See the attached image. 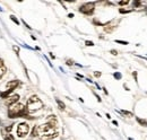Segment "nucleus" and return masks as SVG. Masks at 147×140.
<instances>
[{
    "label": "nucleus",
    "instance_id": "nucleus-11",
    "mask_svg": "<svg viewBox=\"0 0 147 140\" xmlns=\"http://www.w3.org/2000/svg\"><path fill=\"white\" fill-rule=\"evenodd\" d=\"M57 103H58V105H59L60 110H65V107H66L65 103H62V102H61V101H59V100H57Z\"/></svg>",
    "mask_w": 147,
    "mask_h": 140
},
{
    "label": "nucleus",
    "instance_id": "nucleus-1",
    "mask_svg": "<svg viewBox=\"0 0 147 140\" xmlns=\"http://www.w3.org/2000/svg\"><path fill=\"white\" fill-rule=\"evenodd\" d=\"M28 114V111L26 106L22 103H16L15 105L10 106L8 110V116L14 119V118H20V116H26Z\"/></svg>",
    "mask_w": 147,
    "mask_h": 140
},
{
    "label": "nucleus",
    "instance_id": "nucleus-5",
    "mask_svg": "<svg viewBox=\"0 0 147 140\" xmlns=\"http://www.w3.org/2000/svg\"><path fill=\"white\" fill-rule=\"evenodd\" d=\"M18 101H19L18 94H13V95H9V96L6 97V100H5V104L10 107V106L15 105L16 103H18Z\"/></svg>",
    "mask_w": 147,
    "mask_h": 140
},
{
    "label": "nucleus",
    "instance_id": "nucleus-2",
    "mask_svg": "<svg viewBox=\"0 0 147 140\" xmlns=\"http://www.w3.org/2000/svg\"><path fill=\"white\" fill-rule=\"evenodd\" d=\"M42 106H43L42 101L37 97L36 95H33V96H31V97L28 98L27 104H26V108H27V111H28V113H30V112L38 111L40 108H42Z\"/></svg>",
    "mask_w": 147,
    "mask_h": 140
},
{
    "label": "nucleus",
    "instance_id": "nucleus-14",
    "mask_svg": "<svg viewBox=\"0 0 147 140\" xmlns=\"http://www.w3.org/2000/svg\"><path fill=\"white\" fill-rule=\"evenodd\" d=\"M129 1H120L119 2V5H121V6H125V5H128Z\"/></svg>",
    "mask_w": 147,
    "mask_h": 140
},
{
    "label": "nucleus",
    "instance_id": "nucleus-9",
    "mask_svg": "<svg viewBox=\"0 0 147 140\" xmlns=\"http://www.w3.org/2000/svg\"><path fill=\"white\" fill-rule=\"evenodd\" d=\"M137 121H138V123H140L142 125H144V127H147V121H146V120H143V119H139V118H137Z\"/></svg>",
    "mask_w": 147,
    "mask_h": 140
},
{
    "label": "nucleus",
    "instance_id": "nucleus-12",
    "mask_svg": "<svg viewBox=\"0 0 147 140\" xmlns=\"http://www.w3.org/2000/svg\"><path fill=\"white\" fill-rule=\"evenodd\" d=\"M33 137H36V136H38L40 133H38V125H36L35 128H34V130H33Z\"/></svg>",
    "mask_w": 147,
    "mask_h": 140
},
{
    "label": "nucleus",
    "instance_id": "nucleus-18",
    "mask_svg": "<svg viewBox=\"0 0 147 140\" xmlns=\"http://www.w3.org/2000/svg\"><path fill=\"white\" fill-rule=\"evenodd\" d=\"M111 53H112V54H114V55H115V54H117V51H115V50H112V51H111Z\"/></svg>",
    "mask_w": 147,
    "mask_h": 140
},
{
    "label": "nucleus",
    "instance_id": "nucleus-6",
    "mask_svg": "<svg viewBox=\"0 0 147 140\" xmlns=\"http://www.w3.org/2000/svg\"><path fill=\"white\" fill-rule=\"evenodd\" d=\"M59 136V133L55 131V132H50V133H45V135H41V140H52L57 138Z\"/></svg>",
    "mask_w": 147,
    "mask_h": 140
},
{
    "label": "nucleus",
    "instance_id": "nucleus-3",
    "mask_svg": "<svg viewBox=\"0 0 147 140\" xmlns=\"http://www.w3.org/2000/svg\"><path fill=\"white\" fill-rule=\"evenodd\" d=\"M30 132V125L26 122H22L18 124L17 127V135H18L19 138H24L28 135Z\"/></svg>",
    "mask_w": 147,
    "mask_h": 140
},
{
    "label": "nucleus",
    "instance_id": "nucleus-4",
    "mask_svg": "<svg viewBox=\"0 0 147 140\" xmlns=\"http://www.w3.org/2000/svg\"><path fill=\"white\" fill-rule=\"evenodd\" d=\"M94 8H95V6H94L93 2H87V3L83 5L79 8V11L83 13V14H85V15H92L93 11H94Z\"/></svg>",
    "mask_w": 147,
    "mask_h": 140
},
{
    "label": "nucleus",
    "instance_id": "nucleus-13",
    "mask_svg": "<svg viewBox=\"0 0 147 140\" xmlns=\"http://www.w3.org/2000/svg\"><path fill=\"white\" fill-rule=\"evenodd\" d=\"M122 113H123L125 115H128L129 118H130V116H132V113H130V112H127V111H122Z\"/></svg>",
    "mask_w": 147,
    "mask_h": 140
},
{
    "label": "nucleus",
    "instance_id": "nucleus-16",
    "mask_svg": "<svg viewBox=\"0 0 147 140\" xmlns=\"http://www.w3.org/2000/svg\"><path fill=\"white\" fill-rule=\"evenodd\" d=\"M10 18H11V20H14V22H15L16 24H18V20H17V19L15 18V16H10Z\"/></svg>",
    "mask_w": 147,
    "mask_h": 140
},
{
    "label": "nucleus",
    "instance_id": "nucleus-7",
    "mask_svg": "<svg viewBox=\"0 0 147 140\" xmlns=\"http://www.w3.org/2000/svg\"><path fill=\"white\" fill-rule=\"evenodd\" d=\"M18 85H19L18 80H11V81L7 83V88H8V90H14Z\"/></svg>",
    "mask_w": 147,
    "mask_h": 140
},
{
    "label": "nucleus",
    "instance_id": "nucleus-8",
    "mask_svg": "<svg viewBox=\"0 0 147 140\" xmlns=\"http://www.w3.org/2000/svg\"><path fill=\"white\" fill-rule=\"evenodd\" d=\"M5 73H6V67L3 65V60L0 58V79L3 77Z\"/></svg>",
    "mask_w": 147,
    "mask_h": 140
},
{
    "label": "nucleus",
    "instance_id": "nucleus-15",
    "mask_svg": "<svg viewBox=\"0 0 147 140\" xmlns=\"http://www.w3.org/2000/svg\"><path fill=\"white\" fill-rule=\"evenodd\" d=\"M86 45H88V46H93L94 44H93V42H91V41H86Z\"/></svg>",
    "mask_w": 147,
    "mask_h": 140
},
{
    "label": "nucleus",
    "instance_id": "nucleus-10",
    "mask_svg": "<svg viewBox=\"0 0 147 140\" xmlns=\"http://www.w3.org/2000/svg\"><path fill=\"white\" fill-rule=\"evenodd\" d=\"M5 140H15V138H14V136H13V135L7 133V135H5Z\"/></svg>",
    "mask_w": 147,
    "mask_h": 140
},
{
    "label": "nucleus",
    "instance_id": "nucleus-17",
    "mask_svg": "<svg viewBox=\"0 0 147 140\" xmlns=\"http://www.w3.org/2000/svg\"><path fill=\"white\" fill-rule=\"evenodd\" d=\"M94 75H95V76H96V77H100V76H101V73H100V72H95V73H94Z\"/></svg>",
    "mask_w": 147,
    "mask_h": 140
}]
</instances>
